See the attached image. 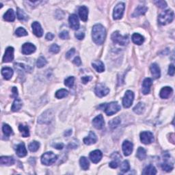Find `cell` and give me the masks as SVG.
I'll use <instances>...</instances> for the list:
<instances>
[{
	"label": "cell",
	"instance_id": "obj_16",
	"mask_svg": "<svg viewBox=\"0 0 175 175\" xmlns=\"http://www.w3.org/2000/svg\"><path fill=\"white\" fill-rule=\"evenodd\" d=\"M133 145L131 142L128 140H125L123 144V151L125 156H129L131 154L133 151Z\"/></svg>",
	"mask_w": 175,
	"mask_h": 175
},
{
	"label": "cell",
	"instance_id": "obj_37",
	"mask_svg": "<svg viewBox=\"0 0 175 175\" xmlns=\"http://www.w3.org/2000/svg\"><path fill=\"white\" fill-rule=\"evenodd\" d=\"M2 130H3L4 134L6 136V137H9V136L13 133V129H12L7 124H3V127H2Z\"/></svg>",
	"mask_w": 175,
	"mask_h": 175
},
{
	"label": "cell",
	"instance_id": "obj_3",
	"mask_svg": "<svg viewBox=\"0 0 175 175\" xmlns=\"http://www.w3.org/2000/svg\"><path fill=\"white\" fill-rule=\"evenodd\" d=\"M174 19V12L172 10H167L159 15L158 21L162 25L171 23Z\"/></svg>",
	"mask_w": 175,
	"mask_h": 175
},
{
	"label": "cell",
	"instance_id": "obj_31",
	"mask_svg": "<svg viewBox=\"0 0 175 175\" xmlns=\"http://www.w3.org/2000/svg\"><path fill=\"white\" fill-rule=\"evenodd\" d=\"M143 174H150V175H155L157 174V170L153 165H148L144 169L142 172Z\"/></svg>",
	"mask_w": 175,
	"mask_h": 175
},
{
	"label": "cell",
	"instance_id": "obj_8",
	"mask_svg": "<svg viewBox=\"0 0 175 175\" xmlns=\"http://www.w3.org/2000/svg\"><path fill=\"white\" fill-rule=\"evenodd\" d=\"M109 92V89L107 86H105L104 84L102 83H99L96 86L95 92L97 97L100 98L104 97L108 94Z\"/></svg>",
	"mask_w": 175,
	"mask_h": 175
},
{
	"label": "cell",
	"instance_id": "obj_48",
	"mask_svg": "<svg viewBox=\"0 0 175 175\" xmlns=\"http://www.w3.org/2000/svg\"><path fill=\"white\" fill-rule=\"evenodd\" d=\"M154 3L157 5L158 7H159L160 8H166L167 7V4L165 1H155Z\"/></svg>",
	"mask_w": 175,
	"mask_h": 175
},
{
	"label": "cell",
	"instance_id": "obj_17",
	"mask_svg": "<svg viewBox=\"0 0 175 175\" xmlns=\"http://www.w3.org/2000/svg\"><path fill=\"white\" fill-rule=\"evenodd\" d=\"M32 27L34 34L37 37H41L43 34V30L40 24L37 21H34L32 24Z\"/></svg>",
	"mask_w": 175,
	"mask_h": 175
},
{
	"label": "cell",
	"instance_id": "obj_26",
	"mask_svg": "<svg viewBox=\"0 0 175 175\" xmlns=\"http://www.w3.org/2000/svg\"><path fill=\"white\" fill-rule=\"evenodd\" d=\"M4 19L6 21H9V22H12L14 21L15 19V14H14V12L13 9H9L4 15Z\"/></svg>",
	"mask_w": 175,
	"mask_h": 175
},
{
	"label": "cell",
	"instance_id": "obj_54",
	"mask_svg": "<svg viewBox=\"0 0 175 175\" xmlns=\"http://www.w3.org/2000/svg\"><path fill=\"white\" fill-rule=\"evenodd\" d=\"M12 92H13V95H12V97L16 98L18 97V90L16 87H13V89H12Z\"/></svg>",
	"mask_w": 175,
	"mask_h": 175
},
{
	"label": "cell",
	"instance_id": "obj_23",
	"mask_svg": "<svg viewBox=\"0 0 175 175\" xmlns=\"http://www.w3.org/2000/svg\"><path fill=\"white\" fill-rule=\"evenodd\" d=\"M88 15V9L86 6H81L79 9V16L83 21H87Z\"/></svg>",
	"mask_w": 175,
	"mask_h": 175
},
{
	"label": "cell",
	"instance_id": "obj_1",
	"mask_svg": "<svg viewBox=\"0 0 175 175\" xmlns=\"http://www.w3.org/2000/svg\"><path fill=\"white\" fill-rule=\"evenodd\" d=\"M92 36L94 42L97 45H102L104 42L106 36V31L104 26L101 24L95 25L92 28Z\"/></svg>",
	"mask_w": 175,
	"mask_h": 175
},
{
	"label": "cell",
	"instance_id": "obj_32",
	"mask_svg": "<svg viewBox=\"0 0 175 175\" xmlns=\"http://www.w3.org/2000/svg\"><path fill=\"white\" fill-rule=\"evenodd\" d=\"M19 129L22 134L23 137L27 138L30 136V131H29V128L27 125H23V124H21L19 127Z\"/></svg>",
	"mask_w": 175,
	"mask_h": 175
},
{
	"label": "cell",
	"instance_id": "obj_10",
	"mask_svg": "<svg viewBox=\"0 0 175 175\" xmlns=\"http://www.w3.org/2000/svg\"><path fill=\"white\" fill-rule=\"evenodd\" d=\"M53 118H54V114H53L51 110H47L39 117L38 123L40 124L49 123L52 121Z\"/></svg>",
	"mask_w": 175,
	"mask_h": 175
},
{
	"label": "cell",
	"instance_id": "obj_52",
	"mask_svg": "<svg viewBox=\"0 0 175 175\" xmlns=\"http://www.w3.org/2000/svg\"><path fill=\"white\" fill-rule=\"evenodd\" d=\"M92 80V77H91L90 76H84V77H81V81H82L83 83H87L88 82H89V81Z\"/></svg>",
	"mask_w": 175,
	"mask_h": 175
},
{
	"label": "cell",
	"instance_id": "obj_55",
	"mask_svg": "<svg viewBox=\"0 0 175 175\" xmlns=\"http://www.w3.org/2000/svg\"><path fill=\"white\" fill-rule=\"evenodd\" d=\"M73 63L77 66H80L81 64V60L79 57H76L73 60Z\"/></svg>",
	"mask_w": 175,
	"mask_h": 175
},
{
	"label": "cell",
	"instance_id": "obj_9",
	"mask_svg": "<svg viewBox=\"0 0 175 175\" xmlns=\"http://www.w3.org/2000/svg\"><path fill=\"white\" fill-rule=\"evenodd\" d=\"M140 140L144 144H149L154 141V136L150 131H143L140 133Z\"/></svg>",
	"mask_w": 175,
	"mask_h": 175
},
{
	"label": "cell",
	"instance_id": "obj_33",
	"mask_svg": "<svg viewBox=\"0 0 175 175\" xmlns=\"http://www.w3.org/2000/svg\"><path fill=\"white\" fill-rule=\"evenodd\" d=\"M21 107H22V101L19 99H15L14 101L13 102V106H12V111L13 112H18L19 109H21Z\"/></svg>",
	"mask_w": 175,
	"mask_h": 175
},
{
	"label": "cell",
	"instance_id": "obj_15",
	"mask_svg": "<svg viewBox=\"0 0 175 175\" xmlns=\"http://www.w3.org/2000/svg\"><path fill=\"white\" fill-rule=\"evenodd\" d=\"M36 47L30 42L24 43L22 46V53L24 55H30L36 51Z\"/></svg>",
	"mask_w": 175,
	"mask_h": 175
},
{
	"label": "cell",
	"instance_id": "obj_13",
	"mask_svg": "<svg viewBox=\"0 0 175 175\" xmlns=\"http://www.w3.org/2000/svg\"><path fill=\"white\" fill-rule=\"evenodd\" d=\"M69 25L70 27L75 30H77L80 28V22H79L78 17L77 16L76 14H71L69 16Z\"/></svg>",
	"mask_w": 175,
	"mask_h": 175
},
{
	"label": "cell",
	"instance_id": "obj_43",
	"mask_svg": "<svg viewBox=\"0 0 175 175\" xmlns=\"http://www.w3.org/2000/svg\"><path fill=\"white\" fill-rule=\"evenodd\" d=\"M130 169V165H129V163L128 161H124L123 163H122L121 165V171L122 172H127L129 171Z\"/></svg>",
	"mask_w": 175,
	"mask_h": 175
},
{
	"label": "cell",
	"instance_id": "obj_5",
	"mask_svg": "<svg viewBox=\"0 0 175 175\" xmlns=\"http://www.w3.org/2000/svg\"><path fill=\"white\" fill-rule=\"evenodd\" d=\"M57 155L53 152H47L44 153L41 157V162L45 166H51L56 162Z\"/></svg>",
	"mask_w": 175,
	"mask_h": 175
},
{
	"label": "cell",
	"instance_id": "obj_58",
	"mask_svg": "<svg viewBox=\"0 0 175 175\" xmlns=\"http://www.w3.org/2000/svg\"><path fill=\"white\" fill-rule=\"evenodd\" d=\"M71 134H72V131L68 130V131H66V132H64V136H66V137H69V136H70Z\"/></svg>",
	"mask_w": 175,
	"mask_h": 175
},
{
	"label": "cell",
	"instance_id": "obj_42",
	"mask_svg": "<svg viewBox=\"0 0 175 175\" xmlns=\"http://www.w3.org/2000/svg\"><path fill=\"white\" fill-rule=\"evenodd\" d=\"M120 123H121V119H120L119 117H116L114 119L112 120L111 121L109 122V125L112 129H114L118 127Z\"/></svg>",
	"mask_w": 175,
	"mask_h": 175
},
{
	"label": "cell",
	"instance_id": "obj_22",
	"mask_svg": "<svg viewBox=\"0 0 175 175\" xmlns=\"http://www.w3.org/2000/svg\"><path fill=\"white\" fill-rule=\"evenodd\" d=\"M150 71L153 75V77L154 79H158L160 77L161 75V72H160V69L159 66L157 64L153 63L150 66Z\"/></svg>",
	"mask_w": 175,
	"mask_h": 175
},
{
	"label": "cell",
	"instance_id": "obj_21",
	"mask_svg": "<svg viewBox=\"0 0 175 175\" xmlns=\"http://www.w3.org/2000/svg\"><path fill=\"white\" fill-rule=\"evenodd\" d=\"M16 153L19 157H23L27 155V150H26L24 143H20L17 145L16 148Z\"/></svg>",
	"mask_w": 175,
	"mask_h": 175
},
{
	"label": "cell",
	"instance_id": "obj_28",
	"mask_svg": "<svg viewBox=\"0 0 175 175\" xmlns=\"http://www.w3.org/2000/svg\"><path fill=\"white\" fill-rule=\"evenodd\" d=\"M132 40L135 44L138 45H142L144 41V38L142 35H140V34L135 33L132 35Z\"/></svg>",
	"mask_w": 175,
	"mask_h": 175
},
{
	"label": "cell",
	"instance_id": "obj_30",
	"mask_svg": "<svg viewBox=\"0 0 175 175\" xmlns=\"http://www.w3.org/2000/svg\"><path fill=\"white\" fill-rule=\"evenodd\" d=\"M147 7L146 6H138L137 8L136 9L135 12H134L133 14H132V16L133 17H136V16H139L140 15H144L147 11Z\"/></svg>",
	"mask_w": 175,
	"mask_h": 175
},
{
	"label": "cell",
	"instance_id": "obj_39",
	"mask_svg": "<svg viewBox=\"0 0 175 175\" xmlns=\"http://www.w3.org/2000/svg\"><path fill=\"white\" fill-rule=\"evenodd\" d=\"M16 13H17V17L20 21H25L28 19V16L26 15L25 13H24V11L20 8H17V11H16Z\"/></svg>",
	"mask_w": 175,
	"mask_h": 175
},
{
	"label": "cell",
	"instance_id": "obj_51",
	"mask_svg": "<svg viewBox=\"0 0 175 175\" xmlns=\"http://www.w3.org/2000/svg\"><path fill=\"white\" fill-rule=\"evenodd\" d=\"M84 36H85L84 33L82 32H76V34H75V37L77 38L78 40L83 39Z\"/></svg>",
	"mask_w": 175,
	"mask_h": 175
},
{
	"label": "cell",
	"instance_id": "obj_45",
	"mask_svg": "<svg viewBox=\"0 0 175 175\" xmlns=\"http://www.w3.org/2000/svg\"><path fill=\"white\" fill-rule=\"evenodd\" d=\"M74 81H75V78L74 77H69L68 78L66 79L65 81H64V84L66 86H68L69 88H72L74 85Z\"/></svg>",
	"mask_w": 175,
	"mask_h": 175
},
{
	"label": "cell",
	"instance_id": "obj_12",
	"mask_svg": "<svg viewBox=\"0 0 175 175\" xmlns=\"http://www.w3.org/2000/svg\"><path fill=\"white\" fill-rule=\"evenodd\" d=\"M14 59V48L8 47L6 49L5 54L3 57V62H10Z\"/></svg>",
	"mask_w": 175,
	"mask_h": 175
},
{
	"label": "cell",
	"instance_id": "obj_34",
	"mask_svg": "<svg viewBox=\"0 0 175 175\" xmlns=\"http://www.w3.org/2000/svg\"><path fill=\"white\" fill-rule=\"evenodd\" d=\"M144 109H145V105L143 103L140 102L139 104L136 105L135 107H134L133 112L137 114H141L143 113L144 111Z\"/></svg>",
	"mask_w": 175,
	"mask_h": 175
},
{
	"label": "cell",
	"instance_id": "obj_47",
	"mask_svg": "<svg viewBox=\"0 0 175 175\" xmlns=\"http://www.w3.org/2000/svg\"><path fill=\"white\" fill-rule=\"evenodd\" d=\"M60 47L56 44L52 45L49 48V51H51L53 54H57L60 51Z\"/></svg>",
	"mask_w": 175,
	"mask_h": 175
},
{
	"label": "cell",
	"instance_id": "obj_38",
	"mask_svg": "<svg viewBox=\"0 0 175 175\" xmlns=\"http://www.w3.org/2000/svg\"><path fill=\"white\" fill-rule=\"evenodd\" d=\"M162 168L164 170V171L170 172L173 169V164H171V163L168 161H165L162 164Z\"/></svg>",
	"mask_w": 175,
	"mask_h": 175
},
{
	"label": "cell",
	"instance_id": "obj_53",
	"mask_svg": "<svg viewBox=\"0 0 175 175\" xmlns=\"http://www.w3.org/2000/svg\"><path fill=\"white\" fill-rule=\"evenodd\" d=\"M174 74V66L173 64H171L168 68V75L173 76Z\"/></svg>",
	"mask_w": 175,
	"mask_h": 175
},
{
	"label": "cell",
	"instance_id": "obj_40",
	"mask_svg": "<svg viewBox=\"0 0 175 175\" xmlns=\"http://www.w3.org/2000/svg\"><path fill=\"white\" fill-rule=\"evenodd\" d=\"M40 147V143L36 142V141H34V142H31L30 144H29V150H30L31 152H36L38 150V148Z\"/></svg>",
	"mask_w": 175,
	"mask_h": 175
},
{
	"label": "cell",
	"instance_id": "obj_24",
	"mask_svg": "<svg viewBox=\"0 0 175 175\" xmlns=\"http://www.w3.org/2000/svg\"><path fill=\"white\" fill-rule=\"evenodd\" d=\"M1 75L6 80H10L13 75V70L10 67H4L1 69Z\"/></svg>",
	"mask_w": 175,
	"mask_h": 175
},
{
	"label": "cell",
	"instance_id": "obj_27",
	"mask_svg": "<svg viewBox=\"0 0 175 175\" xmlns=\"http://www.w3.org/2000/svg\"><path fill=\"white\" fill-rule=\"evenodd\" d=\"M92 65L93 66V68H95V70L97 72H99V73H102V72H104L105 71L104 64L101 61L96 60L92 62Z\"/></svg>",
	"mask_w": 175,
	"mask_h": 175
},
{
	"label": "cell",
	"instance_id": "obj_18",
	"mask_svg": "<svg viewBox=\"0 0 175 175\" xmlns=\"http://www.w3.org/2000/svg\"><path fill=\"white\" fill-rule=\"evenodd\" d=\"M152 80L150 78H146L143 81L142 91L144 95H148L150 92V87L152 86Z\"/></svg>",
	"mask_w": 175,
	"mask_h": 175
},
{
	"label": "cell",
	"instance_id": "obj_7",
	"mask_svg": "<svg viewBox=\"0 0 175 175\" xmlns=\"http://www.w3.org/2000/svg\"><path fill=\"white\" fill-rule=\"evenodd\" d=\"M124 8H125V5L123 2H121L115 6L113 13V18L115 20H118V19H121L123 17Z\"/></svg>",
	"mask_w": 175,
	"mask_h": 175
},
{
	"label": "cell",
	"instance_id": "obj_57",
	"mask_svg": "<svg viewBox=\"0 0 175 175\" xmlns=\"http://www.w3.org/2000/svg\"><path fill=\"white\" fill-rule=\"evenodd\" d=\"M54 147L56 148V149H59V150H61L64 147V144L62 143H57L56 144L54 145Z\"/></svg>",
	"mask_w": 175,
	"mask_h": 175
},
{
	"label": "cell",
	"instance_id": "obj_20",
	"mask_svg": "<svg viewBox=\"0 0 175 175\" xmlns=\"http://www.w3.org/2000/svg\"><path fill=\"white\" fill-rule=\"evenodd\" d=\"M172 92H173L172 88L171 87H168V86H166V87L163 88L161 91H160L159 93L160 97H161L162 99H168V98L171 97Z\"/></svg>",
	"mask_w": 175,
	"mask_h": 175
},
{
	"label": "cell",
	"instance_id": "obj_2",
	"mask_svg": "<svg viewBox=\"0 0 175 175\" xmlns=\"http://www.w3.org/2000/svg\"><path fill=\"white\" fill-rule=\"evenodd\" d=\"M99 107L104 110L107 116H112L121 109V106L118 104V102H111L109 104H105L100 105Z\"/></svg>",
	"mask_w": 175,
	"mask_h": 175
},
{
	"label": "cell",
	"instance_id": "obj_11",
	"mask_svg": "<svg viewBox=\"0 0 175 175\" xmlns=\"http://www.w3.org/2000/svg\"><path fill=\"white\" fill-rule=\"evenodd\" d=\"M92 124L97 129H101L104 127L105 124L104 116H103L101 114H99L97 116H96L95 118L93 119Z\"/></svg>",
	"mask_w": 175,
	"mask_h": 175
},
{
	"label": "cell",
	"instance_id": "obj_14",
	"mask_svg": "<svg viewBox=\"0 0 175 175\" xmlns=\"http://www.w3.org/2000/svg\"><path fill=\"white\" fill-rule=\"evenodd\" d=\"M103 154L99 150H95L90 153V159L95 164L99 163L101 160Z\"/></svg>",
	"mask_w": 175,
	"mask_h": 175
},
{
	"label": "cell",
	"instance_id": "obj_41",
	"mask_svg": "<svg viewBox=\"0 0 175 175\" xmlns=\"http://www.w3.org/2000/svg\"><path fill=\"white\" fill-rule=\"evenodd\" d=\"M69 95L68 90L66 89H60L57 90L56 93V97L57 99H62V98L66 97Z\"/></svg>",
	"mask_w": 175,
	"mask_h": 175
},
{
	"label": "cell",
	"instance_id": "obj_29",
	"mask_svg": "<svg viewBox=\"0 0 175 175\" xmlns=\"http://www.w3.org/2000/svg\"><path fill=\"white\" fill-rule=\"evenodd\" d=\"M114 155L115 156L114 158H113V160L109 163V166L111 167L112 168H118L119 163H120V159H121V156H120L118 153H114Z\"/></svg>",
	"mask_w": 175,
	"mask_h": 175
},
{
	"label": "cell",
	"instance_id": "obj_50",
	"mask_svg": "<svg viewBox=\"0 0 175 175\" xmlns=\"http://www.w3.org/2000/svg\"><path fill=\"white\" fill-rule=\"evenodd\" d=\"M75 49H70L69 50V51L66 53V57L67 59H69V58H71V57L73 56L74 55V54H75Z\"/></svg>",
	"mask_w": 175,
	"mask_h": 175
},
{
	"label": "cell",
	"instance_id": "obj_35",
	"mask_svg": "<svg viewBox=\"0 0 175 175\" xmlns=\"http://www.w3.org/2000/svg\"><path fill=\"white\" fill-rule=\"evenodd\" d=\"M80 166L81 168H82L83 171H87V170L89 168V166H90V164H89V162H88V159L85 157H81L80 159Z\"/></svg>",
	"mask_w": 175,
	"mask_h": 175
},
{
	"label": "cell",
	"instance_id": "obj_36",
	"mask_svg": "<svg viewBox=\"0 0 175 175\" xmlns=\"http://www.w3.org/2000/svg\"><path fill=\"white\" fill-rule=\"evenodd\" d=\"M136 156L140 160H143L147 157V152L145 149L142 147H139L137 151V155Z\"/></svg>",
	"mask_w": 175,
	"mask_h": 175
},
{
	"label": "cell",
	"instance_id": "obj_56",
	"mask_svg": "<svg viewBox=\"0 0 175 175\" xmlns=\"http://www.w3.org/2000/svg\"><path fill=\"white\" fill-rule=\"evenodd\" d=\"M46 39L47 40H52L53 39H54V35L52 33H51V32H49V33H47V35H46Z\"/></svg>",
	"mask_w": 175,
	"mask_h": 175
},
{
	"label": "cell",
	"instance_id": "obj_44",
	"mask_svg": "<svg viewBox=\"0 0 175 175\" xmlns=\"http://www.w3.org/2000/svg\"><path fill=\"white\" fill-rule=\"evenodd\" d=\"M47 63V62L46 59H45L44 57L41 56L38 59V60L36 62V66L38 68H42V67L46 65Z\"/></svg>",
	"mask_w": 175,
	"mask_h": 175
},
{
	"label": "cell",
	"instance_id": "obj_46",
	"mask_svg": "<svg viewBox=\"0 0 175 175\" xmlns=\"http://www.w3.org/2000/svg\"><path fill=\"white\" fill-rule=\"evenodd\" d=\"M15 34L17 36H24L28 35L27 31L23 28H19L18 29H16Z\"/></svg>",
	"mask_w": 175,
	"mask_h": 175
},
{
	"label": "cell",
	"instance_id": "obj_19",
	"mask_svg": "<svg viewBox=\"0 0 175 175\" xmlns=\"http://www.w3.org/2000/svg\"><path fill=\"white\" fill-rule=\"evenodd\" d=\"M97 141V137L95 135V133L92 131H90L89 136L88 137L83 139V142L86 145H91L93 144H95Z\"/></svg>",
	"mask_w": 175,
	"mask_h": 175
},
{
	"label": "cell",
	"instance_id": "obj_25",
	"mask_svg": "<svg viewBox=\"0 0 175 175\" xmlns=\"http://www.w3.org/2000/svg\"><path fill=\"white\" fill-rule=\"evenodd\" d=\"M0 164L5 166H12L14 164V159L12 157L2 156L0 158Z\"/></svg>",
	"mask_w": 175,
	"mask_h": 175
},
{
	"label": "cell",
	"instance_id": "obj_4",
	"mask_svg": "<svg viewBox=\"0 0 175 175\" xmlns=\"http://www.w3.org/2000/svg\"><path fill=\"white\" fill-rule=\"evenodd\" d=\"M112 40L114 43H118L120 45H127L129 43V38L127 36H122L119 32L116 31L112 34Z\"/></svg>",
	"mask_w": 175,
	"mask_h": 175
},
{
	"label": "cell",
	"instance_id": "obj_49",
	"mask_svg": "<svg viewBox=\"0 0 175 175\" xmlns=\"http://www.w3.org/2000/svg\"><path fill=\"white\" fill-rule=\"evenodd\" d=\"M59 37L62 38V39H68L69 38V32L67 31H62V32L59 34Z\"/></svg>",
	"mask_w": 175,
	"mask_h": 175
},
{
	"label": "cell",
	"instance_id": "obj_6",
	"mask_svg": "<svg viewBox=\"0 0 175 175\" xmlns=\"http://www.w3.org/2000/svg\"><path fill=\"white\" fill-rule=\"evenodd\" d=\"M134 100V94L132 91L127 90L123 99V105L124 108H129L131 106Z\"/></svg>",
	"mask_w": 175,
	"mask_h": 175
}]
</instances>
